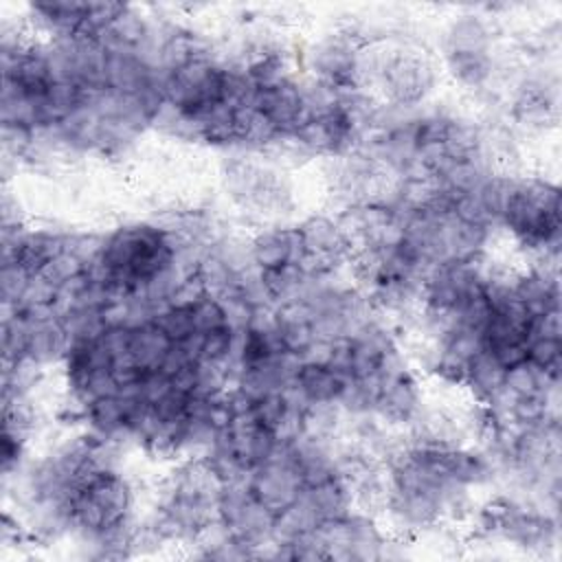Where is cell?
<instances>
[{"label":"cell","mask_w":562,"mask_h":562,"mask_svg":"<svg viewBox=\"0 0 562 562\" xmlns=\"http://www.w3.org/2000/svg\"><path fill=\"white\" fill-rule=\"evenodd\" d=\"M358 72L375 79L393 105L411 108L419 103L432 86L435 72L424 53L404 44L380 42L371 53L358 55Z\"/></svg>","instance_id":"1"},{"label":"cell","mask_w":562,"mask_h":562,"mask_svg":"<svg viewBox=\"0 0 562 562\" xmlns=\"http://www.w3.org/2000/svg\"><path fill=\"white\" fill-rule=\"evenodd\" d=\"M501 222L527 246L551 248L560 241V193L540 180H514Z\"/></svg>","instance_id":"2"},{"label":"cell","mask_w":562,"mask_h":562,"mask_svg":"<svg viewBox=\"0 0 562 562\" xmlns=\"http://www.w3.org/2000/svg\"><path fill=\"white\" fill-rule=\"evenodd\" d=\"M132 490L110 468L97 470L70 501V527L90 540L130 525Z\"/></svg>","instance_id":"3"},{"label":"cell","mask_w":562,"mask_h":562,"mask_svg":"<svg viewBox=\"0 0 562 562\" xmlns=\"http://www.w3.org/2000/svg\"><path fill=\"white\" fill-rule=\"evenodd\" d=\"M358 55L360 50L345 35H334L318 42L312 53V64L318 81L336 90H353L356 81L360 79Z\"/></svg>","instance_id":"4"},{"label":"cell","mask_w":562,"mask_h":562,"mask_svg":"<svg viewBox=\"0 0 562 562\" xmlns=\"http://www.w3.org/2000/svg\"><path fill=\"white\" fill-rule=\"evenodd\" d=\"M257 270H274L283 266H301L305 261V244L299 228H270L259 233L248 250Z\"/></svg>","instance_id":"5"},{"label":"cell","mask_w":562,"mask_h":562,"mask_svg":"<svg viewBox=\"0 0 562 562\" xmlns=\"http://www.w3.org/2000/svg\"><path fill=\"white\" fill-rule=\"evenodd\" d=\"M351 378L342 375L327 362L301 360L292 386L307 406H336L340 404Z\"/></svg>","instance_id":"6"},{"label":"cell","mask_w":562,"mask_h":562,"mask_svg":"<svg viewBox=\"0 0 562 562\" xmlns=\"http://www.w3.org/2000/svg\"><path fill=\"white\" fill-rule=\"evenodd\" d=\"M171 349L173 340L154 321H145L130 327L127 362L134 375L143 378L160 371Z\"/></svg>","instance_id":"7"},{"label":"cell","mask_w":562,"mask_h":562,"mask_svg":"<svg viewBox=\"0 0 562 562\" xmlns=\"http://www.w3.org/2000/svg\"><path fill=\"white\" fill-rule=\"evenodd\" d=\"M373 411L391 424H408L419 413V391L415 380L404 371H384L382 389Z\"/></svg>","instance_id":"8"},{"label":"cell","mask_w":562,"mask_h":562,"mask_svg":"<svg viewBox=\"0 0 562 562\" xmlns=\"http://www.w3.org/2000/svg\"><path fill=\"white\" fill-rule=\"evenodd\" d=\"M472 393L483 400L485 404L490 400H494L503 386H505V369L485 351L481 349L470 362H468V369H465V380H463Z\"/></svg>","instance_id":"9"},{"label":"cell","mask_w":562,"mask_h":562,"mask_svg":"<svg viewBox=\"0 0 562 562\" xmlns=\"http://www.w3.org/2000/svg\"><path fill=\"white\" fill-rule=\"evenodd\" d=\"M173 342H182L191 338L195 331V321H193V310L191 301L189 303H169L160 310H156L151 318Z\"/></svg>","instance_id":"10"},{"label":"cell","mask_w":562,"mask_h":562,"mask_svg":"<svg viewBox=\"0 0 562 562\" xmlns=\"http://www.w3.org/2000/svg\"><path fill=\"white\" fill-rule=\"evenodd\" d=\"M527 362L538 367L551 378H560V338L529 336L527 338Z\"/></svg>","instance_id":"11"}]
</instances>
